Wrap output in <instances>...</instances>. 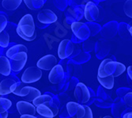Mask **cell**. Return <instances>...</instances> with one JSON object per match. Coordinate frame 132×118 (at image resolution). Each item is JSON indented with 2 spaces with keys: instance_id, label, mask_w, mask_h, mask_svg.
<instances>
[{
  "instance_id": "6da1fadb",
  "label": "cell",
  "mask_w": 132,
  "mask_h": 118,
  "mask_svg": "<svg viewBox=\"0 0 132 118\" xmlns=\"http://www.w3.org/2000/svg\"><path fill=\"white\" fill-rule=\"evenodd\" d=\"M17 33L19 36L26 41H32L37 37L35 22L31 14H26L20 20L18 27Z\"/></svg>"
},
{
  "instance_id": "7a4b0ae2",
  "label": "cell",
  "mask_w": 132,
  "mask_h": 118,
  "mask_svg": "<svg viewBox=\"0 0 132 118\" xmlns=\"http://www.w3.org/2000/svg\"><path fill=\"white\" fill-rule=\"evenodd\" d=\"M126 69V66L123 63L113 61L110 58H106L99 65L97 76L106 77L112 75L114 77H117L123 74Z\"/></svg>"
},
{
  "instance_id": "3957f363",
  "label": "cell",
  "mask_w": 132,
  "mask_h": 118,
  "mask_svg": "<svg viewBox=\"0 0 132 118\" xmlns=\"http://www.w3.org/2000/svg\"><path fill=\"white\" fill-rule=\"evenodd\" d=\"M36 111L38 113L37 118H53L58 114L59 108L54 102H52L37 106Z\"/></svg>"
},
{
  "instance_id": "277c9868",
  "label": "cell",
  "mask_w": 132,
  "mask_h": 118,
  "mask_svg": "<svg viewBox=\"0 0 132 118\" xmlns=\"http://www.w3.org/2000/svg\"><path fill=\"white\" fill-rule=\"evenodd\" d=\"M92 92L82 83H78L75 87V98L80 105H85L89 102L92 99Z\"/></svg>"
},
{
  "instance_id": "5b68a950",
  "label": "cell",
  "mask_w": 132,
  "mask_h": 118,
  "mask_svg": "<svg viewBox=\"0 0 132 118\" xmlns=\"http://www.w3.org/2000/svg\"><path fill=\"white\" fill-rule=\"evenodd\" d=\"M42 71L37 66L28 67L21 76V82L24 84H32L40 80Z\"/></svg>"
},
{
  "instance_id": "8992f818",
  "label": "cell",
  "mask_w": 132,
  "mask_h": 118,
  "mask_svg": "<svg viewBox=\"0 0 132 118\" xmlns=\"http://www.w3.org/2000/svg\"><path fill=\"white\" fill-rule=\"evenodd\" d=\"M70 28L74 35L78 39L81 40H86L90 35L89 28L85 23L79 22V21L73 22L71 24Z\"/></svg>"
},
{
  "instance_id": "52a82bcc",
  "label": "cell",
  "mask_w": 132,
  "mask_h": 118,
  "mask_svg": "<svg viewBox=\"0 0 132 118\" xmlns=\"http://www.w3.org/2000/svg\"><path fill=\"white\" fill-rule=\"evenodd\" d=\"M10 65H11V70H13L14 72H19L24 67H25L28 55L27 52H20L10 58Z\"/></svg>"
},
{
  "instance_id": "ba28073f",
  "label": "cell",
  "mask_w": 132,
  "mask_h": 118,
  "mask_svg": "<svg viewBox=\"0 0 132 118\" xmlns=\"http://www.w3.org/2000/svg\"><path fill=\"white\" fill-rule=\"evenodd\" d=\"M75 46L70 40H63L60 42L58 48V56L63 60L69 57L74 52Z\"/></svg>"
},
{
  "instance_id": "9c48e42d",
  "label": "cell",
  "mask_w": 132,
  "mask_h": 118,
  "mask_svg": "<svg viewBox=\"0 0 132 118\" xmlns=\"http://www.w3.org/2000/svg\"><path fill=\"white\" fill-rule=\"evenodd\" d=\"M100 15V10L97 6L93 2H88L86 4L84 9V16L86 21L89 22H93L97 21Z\"/></svg>"
},
{
  "instance_id": "30bf717a",
  "label": "cell",
  "mask_w": 132,
  "mask_h": 118,
  "mask_svg": "<svg viewBox=\"0 0 132 118\" xmlns=\"http://www.w3.org/2000/svg\"><path fill=\"white\" fill-rule=\"evenodd\" d=\"M57 65V58L53 54H47L42 57L37 63V66L41 70H52Z\"/></svg>"
},
{
  "instance_id": "8fae6325",
  "label": "cell",
  "mask_w": 132,
  "mask_h": 118,
  "mask_svg": "<svg viewBox=\"0 0 132 118\" xmlns=\"http://www.w3.org/2000/svg\"><path fill=\"white\" fill-rule=\"evenodd\" d=\"M38 21L42 24H53L57 21L58 17L53 11L48 9H44L40 10L37 14Z\"/></svg>"
},
{
  "instance_id": "7c38bea8",
  "label": "cell",
  "mask_w": 132,
  "mask_h": 118,
  "mask_svg": "<svg viewBox=\"0 0 132 118\" xmlns=\"http://www.w3.org/2000/svg\"><path fill=\"white\" fill-rule=\"evenodd\" d=\"M17 110L21 115H32L35 116L37 113L36 106L29 102L26 101H19L16 105Z\"/></svg>"
},
{
  "instance_id": "4fadbf2b",
  "label": "cell",
  "mask_w": 132,
  "mask_h": 118,
  "mask_svg": "<svg viewBox=\"0 0 132 118\" xmlns=\"http://www.w3.org/2000/svg\"><path fill=\"white\" fill-rule=\"evenodd\" d=\"M64 78V70L62 65H56L48 75V80L53 84H59L63 80Z\"/></svg>"
},
{
  "instance_id": "5bb4252c",
  "label": "cell",
  "mask_w": 132,
  "mask_h": 118,
  "mask_svg": "<svg viewBox=\"0 0 132 118\" xmlns=\"http://www.w3.org/2000/svg\"><path fill=\"white\" fill-rule=\"evenodd\" d=\"M95 103L100 108H109L110 106H112L113 102L110 96L108 95V93L105 92L104 89H99V92L97 93V99L95 100Z\"/></svg>"
},
{
  "instance_id": "9a60e30c",
  "label": "cell",
  "mask_w": 132,
  "mask_h": 118,
  "mask_svg": "<svg viewBox=\"0 0 132 118\" xmlns=\"http://www.w3.org/2000/svg\"><path fill=\"white\" fill-rule=\"evenodd\" d=\"M127 109V106L123 101H121L120 98H118L112 105V113L115 118L121 117V115L124 113Z\"/></svg>"
},
{
  "instance_id": "2e32d148",
  "label": "cell",
  "mask_w": 132,
  "mask_h": 118,
  "mask_svg": "<svg viewBox=\"0 0 132 118\" xmlns=\"http://www.w3.org/2000/svg\"><path fill=\"white\" fill-rule=\"evenodd\" d=\"M17 81L14 78H6L0 82V95H6L11 92V87Z\"/></svg>"
},
{
  "instance_id": "e0dca14e",
  "label": "cell",
  "mask_w": 132,
  "mask_h": 118,
  "mask_svg": "<svg viewBox=\"0 0 132 118\" xmlns=\"http://www.w3.org/2000/svg\"><path fill=\"white\" fill-rule=\"evenodd\" d=\"M11 73V65L10 59L6 56L0 57V74L8 76Z\"/></svg>"
},
{
  "instance_id": "ac0fdd59",
  "label": "cell",
  "mask_w": 132,
  "mask_h": 118,
  "mask_svg": "<svg viewBox=\"0 0 132 118\" xmlns=\"http://www.w3.org/2000/svg\"><path fill=\"white\" fill-rule=\"evenodd\" d=\"M97 80L101 84V85L107 90L112 89L115 84V77L112 75L108 76L106 77L97 76Z\"/></svg>"
},
{
  "instance_id": "d6986e66",
  "label": "cell",
  "mask_w": 132,
  "mask_h": 118,
  "mask_svg": "<svg viewBox=\"0 0 132 118\" xmlns=\"http://www.w3.org/2000/svg\"><path fill=\"white\" fill-rule=\"evenodd\" d=\"M23 0H3L2 6L8 11L16 10L21 4Z\"/></svg>"
},
{
  "instance_id": "ffe728a7",
  "label": "cell",
  "mask_w": 132,
  "mask_h": 118,
  "mask_svg": "<svg viewBox=\"0 0 132 118\" xmlns=\"http://www.w3.org/2000/svg\"><path fill=\"white\" fill-rule=\"evenodd\" d=\"M77 118H93V112L88 105H80L76 113Z\"/></svg>"
},
{
  "instance_id": "44dd1931",
  "label": "cell",
  "mask_w": 132,
  "mask_h": 118,
  "mask_svg": "<svg viewBox=\"0 0 132 118\" xmlns=\"http://www.w3.org/2000/svg\"><path fill=\"white\" fill-rule=\"evenodd\" d=\"M28 49L26 46H24L22 44H17L13 46H11L10 48L6 51V57L10 59L11 57H13L14 55L20 53V52H27Z\"/></svg>"
},
{
  "instance_id": "7402d4cb",
  "label": "cell",
  "mask_w": 132,
  "mask_h": 118,
  "mask_svg": "<svg viewBox=\"0 0 132 118\" xmlns=\"http://www.w3.org/2000/svg\"><path fill=\"white\" fill-rule=\"evenodd\" d=\"M23 1L29 9L33 11L40 9L44 4V0H23Z\"/></svg>"
},
{
  "instance_id": "603a6c76",
  "label": "cell",
  "mask_w": 132,
  "mask_h": 118,
  "mask_svg": "<svg viewBox=\"0 0 132 118\" xmlns=\"http://www.w3.org/2000/svg\"><path fill=\"white\" fill-rule=\"evenodd\" d=\"M40 95H41V93H40V91L38 89L35 88L33 87H30V89H29V91L28 94L26 97H24L23 99H25L24 101L32 102L35 99H37Z\"/></svg>"
},
{
  "instance_id": "cb8c5ba5",
  "label": "cell",
  "mask_w": 132,
  "mask_h": 118,
  "mask_svg": "<svg viewBox=\"0 0 132 118\" xmlns=\"http://www.w3.org/2000/svg\"><path fill=\"white\" fill-rule=\"evenodd\" d=\"M53 102V99L49 94H41L37 99H35L32 102V104L37 107V106L46 103V102Z\"/></svg>"
},
{
  "instance_id": "d4e9b609",
  "label": "cell",
  "mask_w": 132,
  "mask_h": 118,
  "mask_svg": "<svg viewBox=\"0 0 132 118\" xmlns=\"http://www.w3.org/2000/svg\"><path fill=\"white\" fill-rule=\"evenodd\" d=\"M79 105L80 104H78V102H70L67 104V110L70 116L76 117V113L79 108Z\"/></svg>"
},
{
  "instance_id": "484cf974",
  "label": "cell",
  "mask_w": 132,
  "mask_h": 118,
  "mask_svg": "<svg viewBox=\"0 0 132 118\" xmlns=\"http://www.w3.org/2000/svg\"><path fill=\"white\" fill-rule=\"evenodd\" d=\"M10 43V35L9 33L3 30V32H0V46L6 48L8 46Z\"/></svg>"
},
{
  "instance_id": "4316f807",
  "label": "cell",
  "mask_w": 132,
  "mask_h": 118,
  "mask_svg": "<svg viewBox=\"0 0 132 118\" xmlns=\"http://www.w3.org/2000/svg\"><path fill=\"white\" fill-rule=\"evenodd\" d=\"M12 105V102L10 99L0 98V113L6 112Z\"/></svg>"
},
{
  "instance_id": "83f0119b",
  "label": "cell",
  "mask_w": 132,
  "mask_h": 118,
  "mask_svg": "<svg viewBox=\"0 0 132 118\" xmlns=\"http://www.w3.org/2000/svg\"><path fill=\"white\" fill-rule=\"evenodd\" d=\"M124 14L132 19V0H127L123 4Z\"/></svg>"
},
{
  "instance_id": "f1b7e54d",
  "label": "cell",
  "mask_w": 132,
  "mask_h": 118,
  "mask_svg": "<svg viewBox=\"0 0 132 118\" xmlns=\"http://www.w3.org/2000/svg\"><path fill=\"white\" fill-rule=\"evenodd\" d=\"M123 102L129 109H132V92H128L123 97Z\"/></svg>"
},
{
  "instance_id": "f546056e",
  "label": "cell",
  "mask_w": 132,
  "mask_h": 118,
  "mask_svg": "<svg viewBox=\"0 0 132 118\" xmlns=\"http://www.w3.org/2000/svg\"><path fill=\"white\" fill-rule=\"evenodd\" d=\"M7 19L3 14H0V32L5 30L6 25H7Z\"/></svg>"
},
{
  "instance_id": "4dcf8cb0",
  "label": "cell",
  "mask_w": 132,
  "mask_h": 118,
  "mask_svg": "<svg viewBox=\"0 0 132 118\" xmlns=\"http://www.w3.org/2000/svg\"><path fill=\"white\" fill-rule=\"evenodd\" d=\"M128 92H130L129 91H127V88H125V87H123V88H120V89H119V90H117V91H116V94H117V96H118V98H123L126 94L128 93Z\"/></svg>"
},
{
  "instance_id": "1f68e13d",
  "label": "cell",
  "mask_w": 132,
  "mask_h": 118,
  "mask_svg": "<svg viewBox=\"0 0 132 118\" xmlns=\"http://www.w3.org/2000/svg\"><path fill=\"white\" fill-rule=\"evenodd\" d=\"M127 74H128V78L129 80L132 82V65L129 66L127 68Z\"/></svg>"
},
{
  "instance_id": "d6a6232c",
  "label": "cell",
  "mask_w": 132,
  "mask_h": 118,
  "mask_svg": "<svg viewBox=\"0 0 132 118\" xmlns=\"http://www.w3.org/2000/svg\"><path fill=\"white\" fill-rule=\"evenodd\" d=\"M123 118H132V112H127L123 115Z\"/></svg>"
},
{
  "instance_id": "836d02e7",
  "label": "cell",
  "mask_w": 132,
  "mask_h": 118,
  "mask_svg": "<svg viewBox=\"0 0 132 118\" xmlns=\"http://www.w3.org/2000/svg\"><path fill=\"white\" fill-rule=\"evenodd\" d=\"M20 118H37V117L32 115H21Z\"/></svg>"
},
{
  "instance_id": "e575fe53",
  "label": "cell",
  "mask_w": 132,
  "mask_h": 118,
  "mask_svg": "<svg viewBox=\"0 0 132 118\" xmlns=\"http://www.w3.org/2000/svg\"><path fill=\"white\" fill-rule=\"evenodd\" d=\"M127 28H128V31H129V32H130V35H131V37H132V21H130V22L129 23V25H128Z\"/></svg>"
},
{
  "instance_id": "d590c367",
  "label": "cell",
  "mask_w": 132,
  "mask_h": 118,
  "mask_svg": "<svg viewBox=\"0 0 132 118\" xmlns=\"http://www.w3.org/2000/svg\"><path fill=\"white\" fill-rule=\"evenodd\" d=\"M8 116V112H5V113H0V118H7Z\"/></svg>"
},
{
  "instance_id": "8d00e7d4",
  "label": "cell",
  "mask_w": 132,
  "mask_h": 118,
  "mask_svg": "<svg viewBox=\"0 0 132 118\" xmlns=\"http://www.w3.org/2000/svg\"><path fill=\"white\" fill-rule=\"evenodd\" d=\"M103 118H113L112 116H104Z\"/></svg>"
},
{
  "instance_id": "74e56055",
  "label": "cell",
  "mask_w": 132,
  "mask_h": 118,
  "mask_svg": "<svg viewBox=\"0 0 132 118\" xmlns=\"http://www.w3.org/2000/svg\"><path fill=\"white\" fill-rule=\"evenodd\" d=\"M119 118H121V117H119Z\"/></svg>"
}]
</instances>
